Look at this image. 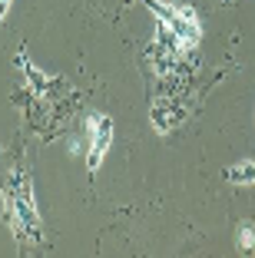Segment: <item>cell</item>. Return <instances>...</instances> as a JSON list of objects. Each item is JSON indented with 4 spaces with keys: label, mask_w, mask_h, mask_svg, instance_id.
I'll list each match as a JSON object with an SVG mask.
<instances>
[{
    "label": "cell",
    "mask_w": 255,
    "mask_h": 258,
    "mask_svg": "<svg viewBox=\"0 0 255 258\" xmlns=\"http://www.w3.org/2000/svg\"><path fill=\"white\" fill-rule=\"evenodd\" d=\"M4 192V219H7L10 232L20 245H40L43 242V225H40V212L33 202V182L23 169H14L7 182H0Z\"/></svg>",
    "instance_id": "6da1fadb"
},
{
    "label": "cell",
    "mask_w": 255,
    "mask_h": 258,
    "mask_svg": "<svg viewBox=\"0 0 255 258\" xmlns=\"http://www.w3.org/2000/svg\"><path fill=\"white\" fill-rule=\"evenodd\" d=\"M143 4L156 14L159 30L173 33L189 53L199 46V40H202V23H199V17H195L192 7H186V4H163V0H143Z\"/></svg>",
    "instance_id": "7a4b0ae2"
},
{
    "label": "cell",
    "mask_w": 255,
    "mask_h": 258,
    "mask_svg": "<svg viewBox=\"0 0 255 258\" xmlns=\"http://www.w3.org/2000/svg\"><path fill=\"white\" fill-rule=\"evenodd\" d=\"M113 146V119L106 113H93L86 119V169L96 172Z\"/></svg>",
    "instance_id": "3957f363"
},
{
    "label": "cell",
    "mask_w": 255,
    "mask_h": 258,
    "mask_svg": "<svg viewBox=\"0 0 255 258\" xmlns=\"http://www.w3.org/2000/svg\"><path fill=\"white\" fill-rule=\"evenodd\" d=\"M149 119H152V126H156V133L166 136V133H173V129L182 122V106L173 96H159L156 103H152V109H149Z\"/></svg>",
    "instance_id": "277c9868"
},
{
    "label": "cell",
    "mask_w": 255,
    "mask_h": 258,
    "mask_svg": "<svg viewBox=\"0 0 255 258\" xmlns=\"http://www.w3.org/2000/svg\"><path fill=\"white\" fill-rule=\"evenodd\" d=\"M225 179L235 185H252L255 182V159H245V162H235L232 169H225Z\"/></svg>",
    "instance_id": "5b68a950"
},
{
    "label": "cell",
    "mask_w": 255,
    "mask_h": 258,
    "mask_svg": "<svg viewBox=\"0 0 255 258\" xmlns=\"http://www.w3.org/2000/svg\"><path fill=\"white\" fill-rule=\"evenodd\" d=\"M235 242H239V251H242V255L255 251V228H252V225H239V235H235Z\"/></svg>",
    "instance_id": "8992f818"
},
{
    "label": "cell",
    "mask_w": 255,
    "mask_h": 258,
    "mask_svg": "<svg viewBox=\"0 0 255 258\" xmlns=\"http://www.w3.org/2000/svg\"><path fill=\"white\" fill-rule=\"evenodd\" d=\"M10 4H14V0H0V20H4V17H7V10H10Z\"/></svg>",
    "instance_id": "52a82bcc"
}]
</instances>
